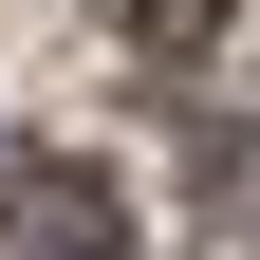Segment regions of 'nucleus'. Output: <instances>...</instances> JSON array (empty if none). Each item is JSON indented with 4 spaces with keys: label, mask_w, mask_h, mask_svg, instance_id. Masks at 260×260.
I'll return each instance as SVG.
<instances>
[{
    "label": "nucleus",
    "mask_w": 260,
    "mask_h": 260,
    "mask_svg": "<svg viewBox=\"0 0 260 260\" xmlns=\"http://www.w3.org/2000/svg\"><path fill=\"white\" fill-rule=\"evenodd\" d=\"M0 260H130V205L75 149H0Z\"/></svg>",
    "instance_id": "nucleus-1"
},
{
    "label": "nucleus",
    "mask_w": 260,
    "mask_h": 260,
    "mask_svg": "<svg viewBox=\"0 0 260 260\" xmlns=\"http://www.w3.org/2000/svg\"><path fill=\"white\" fill-rule=\"evenodd\" d=\"M205 186H223V205H242V223H260V149H205Z\"/></svg>",
    "instance_id": "nucleus-2"
}]
</instances>
